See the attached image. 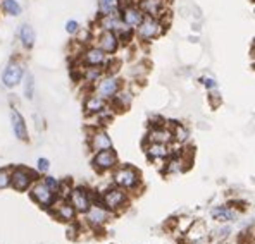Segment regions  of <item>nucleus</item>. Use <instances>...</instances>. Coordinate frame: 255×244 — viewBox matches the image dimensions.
Here are the masks:
<instances>
[{"label":"nucleus","mask_w":255,"mask_h":244,"mask_svg":"<svg viewBox=\"0 0 255 244\" xmlns=\"http://www.w3.org/2000/svg\"><path fill=\"white\" fill-rule=\"evenodd\" d=\"M85 61L90 64V66H99V64L104 62V52L100 48H90L85 54Z\"/></svg>","instance_id":"obj_15"},{"label":"nucleus","mask_w":255,"mask_h":244,"mask_svg":"<svg viewBox=\"0 0 255 244\" xmlns=\"http://www.w3.org/2000/svg\"><path fill=\"white\" fill-rule=\"evenodd\" d=\"M186 136H188V131L183 126H176V138H178L179 141H185Z\"/></svg>","instance_id":"obj_30"},{"label":"nucleus","mask_w":255,"mask_h":244,"mask_svg":"<svg viewBox=\"0 0 255 244\" xmlns=\"http://www.w3.org/2000/svg\"><path fill=\"white\" fill-rule=\"evenodd\" d=\"M116 48H118V36L112 31H106L100 36V50L112 54V52H116Z\"/></svg>","instance_id":"obj_10"},{"label":"nucleus","mask_w":255,"mask_h":244,"mask_svg":"<svg viewBox=\"0 0 255 244\" xmlns=\"http://www.w3.org/2000/svg\"><path fill=\"white\" fill-rule=\"evenodd\" d=\"M204 84L209 86V88H214V86H216V82H214L212 80H204Z\"/></svg>","instance_id":"obj_33"},{"label":"nucleus","mask_w":255,"mask_h":244,"mask_svg":"<svg viewBox=\"0 0 255 244\" xmlns=\"http://www.w3.org/2000/svg\"><path fill=\"white\" fill-rule=\"evenodd\" d=\"M57 213H59V217L64 220H71L74 217V210H73V206L71 205H66V203H62V205H59V208H57Z\"/></svg>","instance_id":"obj_25"},{"label":"nucleus","mask_w":255,"mask_h":244,"mask_svg":"<svg viewBox=\"0 0 255 244\" xmlns=\"http://www.w3.org/2000/svg\"><path fill=\"white\" fill-rule=\"evenodd\" d=\"M140 7L148 16H157V14H160V9H162V0H143Z\"/></svg>","instance_id":"obj_13"},{"label":"nucleus","mask_w":255,"mask_h":244,"mask_svg":"<svg viewBox=\"0 0 255 244\" xmlns=\"http://www.w3.org/2000/svg\"><path fill=\"white\" fill-rule=\"evenodd\" d=\"M104 201H106V205L109 208H118V206H121L125 203V193L119 189H111V191H107Z\"/></svg>","instance_id":"obj_12"},{"label":"nucleus","mask_w":255,"mask_h":244,"mask_svg":"<svg viewBox=\"0 0 255 244\" xmlns=\"http://www.w3.org/2000/svg\"><path fill=\"white\" fill-rule=\"evenodd\" d=\"M141 19H143V17H141V12L138 9H128L125 12L126 26H136V24H140Z\"/></svg>","instance_id":"obj_17"},{"label":"nucleus","mask_w":255,"mask_h":244,"mask_svg":"<svg viewBox=\"0 0 255 244\" xmlns=\"http://www.w3.org/2000/svg\"><path fill=\"white\" fill-rule=\"evenodd\" d=\"M181 160L179 159H172L169 165H167V172H179V170H183V167H181Z\"/></svg>","instance_id":"obj_27"},{"label":"nucleus","mask_w":255,"mask_h":244,"mask_svg":"<svg viewBox=\"0 0 255 244\" xmlns=\"http://www.w3.org/2000/svg\"><path fill=\"white\" fill-rule=\"evenodd\" d=\"M116 182L123 187H133L138 182V172L131 167H125L121 170H118L116 174Z\"/></svg>","instance_id":"obj_2"},{"label":"nucleus","mask_w":255,"mask_h":244,"mask_svg":"<svg viewBox=\"0 0 255 244\" xmlns=\"http://www.w3.org/2000/svg\"><path fill=\"white\" fill-rule=\"evenodd\" d=\"M33 88H35L33 76L28 74V76H26V84H24V91H26V96H28V98H33Z\"/></svg>","instance_id":"obj_26"},{"label":"nucleus","mask_w":255,"mask_h":244,"mask_svg":"<svg viewBox=\"0 0 255 244\" xmlns=\"http://www.w3.org/2000/svg\"><path fill=\"white\" fill-rule=\"evenodd\" d=\"M150 157H155V159H162V157L169 155V150H167L166 145H160V143H153L148 148Z\"/></svg>","instance_id":"obj_20"},{"label":"nucleus","mask_w":255,"mask_h":244,"mask_svg":"<svg viewBox=\"0 0 255 244\" xmlns=\"http://www.w3.org/2000/svg\"><path fill=\"white\" fill-rule=\"evenodd\" d=\"M66 29H67V33H76V31H80V26H78L76 21H69L66 24Z\"/></svg>","instance_id":"obj_31"},{"label":"nucleus","mask_w":255,"mask_h":244,"mask_svg":"<svg viewBox=\"0 0 255 244\" xmlns=\"http://www.w3.org/2000/svg\"><path fill=\"white\" fill-rule=\"evenodd\" d=\"M21 40H22V45H24V47H28V48H31L33 47V43H35V29L31 28V26H22L21 28Z\"/></svg>","instance_id":"obj_16"},{"label":"nucleus","mask_w":255,"mask_h":244,"mask_svg":"<svg viewBox=\"0 0 255 244\" xmlns=\"http://www.w3.org/2000/svg\"><path fill=\"white\" fill-rule=\"evenodd\" d=\"M159 29H160V24L157 22L155 19H153L152 16H147L143 17L140 22V29H138V33H140L141 38H153V36L159 35Z\"/></svg>","instance_id":"obj_1"},{"label":"nucleus","mask_w":255,"mask_h":244,"mask_svg":"<svg viewBox=\"0 0 255 244\" xmlns=\"http://www.w3.org/2000/svg\"><path fill=\"white\" fill-rule=\"evenodd\" d=\"M3 10H5L9 16H19L21 5L16 2V0H5V2H3Z\"/></svg>","instance_id":"obj_21"},{"label":"nucleus","mask_w":255,"mask_h":244,"mask_svg":"<svg viewBox=\"0 0 255 244\" xmlns=\"http://www.w3.org/2000/svg\"><path fill=\"white\" fill-rule=\"evenodd\" d=\"M212 217L216 220H231L233 219V212L228 210V208H214Z\"/></svg>","instance_id":"obj_24"},{"label":"nucleus","mask_w":255,"mask_h":244,"mask_svg":"<svg viewBox=\"0 0 255 244\" xmlns=\"http://www.w3.org/2000/svg\"><path fill=\"white\" fill-rule=\"evenodd\" d=\"M48 167H50V163H48V160L47 159H40L38 160V168L42 172H47L48 170Z\"/></svg>","instance_id":"obj_32"},{"label":"nucleus","mask_w":255,"mask_h":244,"mask_svg":"<svg viewBox=\"0 0 255 244\" xmlns=\"http://www.w3.org/2000/svg\"><path fill=\"white\" fill-rule=\"evenodd\" d=\"M150 140L153 143H160V145H166L171 140V133L166 129H152L150 133Z\"/></svg>","instance_id":"obj_18"},{"label":"nucleus","mask_w":255,"mask_h":244,"mask_svg":"<svg viewBox=\"0 0 255 244\" xmlns=\"http://www.w3.org/2000/svg\"><path fill=\"white\" fill-rule=\"evenodd\" d=\"M106 107L102 98H97V96H92V98L86 102V110L88 112H100L102 108Z\"/></svg>","instance_id":"obj_23"},{"label":"nucleus","mask_w":255,"mask_h":244,"mask_svg":"<svg viewBox=\"0 0 255 244\" xmlns=\"http://www.w3.org/2000/svg\"><path fill=\"white\" fill-rule=\"evenodd\" d=\"M31 194L40 205L48 206V205H52V201H54V193H52L45 184H36L35 189L31 191Z\"/></svg>","instance_id":"obj_5"},{"label":"nucleus","mask_w":255,"mask_h":244,"mask_svg":"<svg viewBox=\"0 0 255 244\" xmlns=\"http://www.w3.org/2000/svg\"><path fill=\"white\" fill-rule=\"evenodd\" d=\"M90 145H92V148L95 150V152H102V150L111 148L112 141L106 133H95L92 136V143H90Z\"/></svg>","instance_id":"obj_11"},{"label":"nucleus","mask_w":255,"mask_h":244,"mask_svg":"<svg viewBox=\"0 0 255 244\" xmlns=\"http://www.w3.org/2000/svg\"><path fill=\"white\" fill-rule=\"evenodd\" d=\"M43 184L48 187V189L52 191V193H55V191L59 189V182L55 181V179H52V177H47V179H45V182H43Z\"/></svg>","instance_id":"obj_29"},{"label":"nucleus","mask_w":255,"mask_h":244,"mask_svg":"<svg viewBox=\"0 0 255 244\" xmlns=\"http://www.w3.org/2000/svg\"><path fill=\"white\" fill-rule=\"evenodd\" d=\"M102 24H104V28L107 29V31H112V29H118V28H123V22L118 19V17L112 14V16H107L106 19L102 21Z\"/></svg>","instance_id":"obj_22"},{"label":"nucleus","mask_w":255,"mask_h":244,"mask_svg":"<svg viewBox=\"0 0 255 244\" xmlns=\"http://www.w3.org/2000/svg\"><path fill=\"white\" fill-rule=\"evenodd\" d=\"M88 210H90V212H88V220L93 225H99V224L106 222V219H107L106 210H102L100 206H93V208H88Z\"/></svg>","instance_id":"obj_14"},{"label":"nucleus","mask_w":255,"mask_h":244,"mask_svg":"<svg viewBox=\"0 0 255 244\" xmlns=\"http://www.w3.org/2000/svg\"><path fill=\"white\" fill-rule=\"evenodd\" d=\"M10 182V174L9 170H0V189L5 186H9Z\"/></svg>","instance_id":"obj_28"},{"label":"nucleus","mask_w":255,"mask_h":244,"mask_svg":"<svg viewBox=\"0 0 255 244\" xmlns=\"http://www.w3.org/2000/svg\"><path fill=\"white\" fill-rule=\"evenodd\" d=\"M22 78V69L21 66H17V64H10V66H7V69L3 71V84L9 86V88H12V86H16L17 82L21 81Z\"/></svg>","instance_id":"obj_4"},{"label":"nucleus","mask_w":255,"mask_h":244,"mask_svg":"<svg viewBox=\"0 0 255 244\" xmlns=\"http://www.w3.org/2000/svg\"><path fill=\"white\" fill-rule=\"evenodd\" d=\"M118 88H119L118 81H116L114 78H107V80H104L100 82L99 93H100V96H104V98H111V96H116Z\"/></svg>","instance_id":"obj_9"},{"label":"nucleus","mask_w":255,"mask_h":244,"mask_svg":"<svg viewBox=\"0 0 255 244\" xmlns=\"http://www.w3.org/2000/svg\"><path fill=\"white\" fill-rule=\"evenodd\" d=\"M99 5L104 16H111V14H114L116 9H118L119 0H99Z\"/></svg>","instance_id":"obj_19"},{"label":"nucleus","mask_w":255,"mask_h":244,"mask_svg":"<svg viewBox=\"0 0 255 244\" xmlns=\"http://www.w3.org/2000/svg\"><path fill=\"white\" fill-rule=\"evenodd\" d=\"M71 203H73L76 210H80V212H86L90 208V200L83 189L71 191Z\"/></svg>","instance_id":"obj_7"},{"label":"nucleus","mask_w":255,"mask_h":244,"mask_svg":"<svg viewBox=\"0 0 255 244\" xmlns=\"http://www.w3.org/2000/svg\"><path fill=\"white\" fill-rule=\"evenodd\" d=\"M31 179H33V174L29 170H26V168H16L14 174L10 175V182H12L14 189H17V191H24L26 187L29 186Z\"/></svg>","instance_id":"obj_3"},{"label":"nucleus","mask_w":255,"mask_h":244,"mask_svg":"<svg viewBox=\"0 0 255 244\" xmlns=\"http://www.w3.org/2000/svg\"><path fill=\"white\" fill-rule=\"evenodd\" d=\"M10 121H12V129L19 140H28V131H26V124L24 119L21 117V114L17 110H12L10 114Z\"/></svg>","instance_id":"obj_6"},{"label":"nucleus","mask_w":255,"mask_h":244,"mask_svg":"<svg viewBox=\"0 0 255 244\" xmlns=\"http://www.w3.org/2000/svg\"><path fill=\"white\" fill-rule=\"evenodd\" d=\"M116 163V155L111 150H102V152L97 153L95 157V165L99 168H111Z\"/></svg>","instance_id":"obj_8"}]
</instances>
